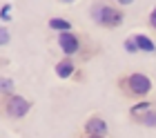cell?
I'll return each mask as SVG.
<instances>
[{"mask_svg":"<svg viewBox=\"0 0 156 138\" xmlns=\"http://www.w3.org/2000/svg\"><path fill=\"white\" fill-rule=\"evenodd\" d=\"M56 45L62 51V56L74 58V60H91L98 54V47L91 42L85 34L80 31H67V34H58L56 36Z\"/></svg>","mask_w":156,"mask_h":138,"instance_id":"cell-1","label":"cell"},{"mask_svg":"<svg viewBox=\"0 0 156 138\" xmlns=\"http://www.w3.org/2000/svg\"><path fill=\"white\" fill-rule=\"evenodd\" d=\"M116 89L120 91V96L127 100H147V96L154 89L152 78L143 74V71H127V74H120L116 78Z\"/></svg>","mask_w":156,"mask_h":138,"instance_id":"cell-2","label":"cell"},{"mask_svg":"<svg viewBox=\"0 0 156 138\" xmlns=\"http://www.w3.org/2000/svg\"><path fill=\"white\" fill-rule=\"evenodd\" d=\"M89 16L101 29H118L125 23V11L118 5L105 2V0H98L89 7Z\"/></svg>","mask_w":156,"mask_h":138,"instance_id":"cell-3","label":"cell"},{"mask_svg":"<svg viewBox=\"0 0 156 138\" xmlns=\"http://www.w3.org/2000/svg\"><path fill=\"white\" fill-rule=\"evenodd\" d=\"M129 120L138 127L156 129V100H140L129 107Z\"/></svg>","mask_w":156,"mask_h":138,"instance_id":"cell-4","label":"cell"},{"mask_svg":"<svg viewBox=\"0 0 156 138\" xmlns=\"http://www.w3.org/2000/svg\"><path fill=\"white\" fill-rule=\"evenodd\" d=\"M0 107H2V116L5 118L20 120V118H25V116L31 111L34 103L27 100L25 96H20V94H13V96H9V98H0Z\"/></svg>","mask_w":156,"mask_h":138,"instance_id":"cell-5","label":"cell"},{"mask_svg":"<svg viewBox=\"0 0 156 138\" xmlns=\"http://www.w3.org/2000/svg\"><path fill=\"white\" fill-rule=\"evenodd\" d=\"M83 134H87V136H107L109 125H107V120H105L103 116L91 114L89 118L83 122Z\"/></svg>","mask_w":156,"mask_h":138,"instance_id":"cell-6","label":"cell"},{"mask_svg":"<svg viewBox=\"0 0 156 138\" xmlns=\"http://www.w3.org/2000/svg\"><path fill=\"white\" fill-rule=\"evenodd\" d=\"M54 71H56V76L60 78V80H72V78H78V65L74 58H67V56H62L58 62L54 65Z\"/></svg>","mask_w":156,"mask_h":138,"instance_id":"cell-7","label":"cell"},{"mask_svg":"<svg viewBox=\"0 0 156 138\" xmlns=\"http://www.w3.org/2000/svg\"><path fill=\"white\" fill-rule=\"evenodd\" d=\"M134 36V40H136V47H138V54H156V42L152 36H147V34H132Z\"/></svg>","mask_w":156,"mask_h":138,"instance_id":"cell-8","label":"cell"},{"mask_svg":"<svg viewBox=\"0 0 156 138\" xmlns=\"http://www.w3.org/2000/svg\"><path fill=\"white\" fill-rule=\"evenodd\" d=\"M47 27L51 29V31H56V34H67V31H74L72 20H67V18H62V16H51V18L47 20Z\"/></svg>","mask_w":156,"mask_h":138,"instance_id":"cell-9","label":"cell"},{"mask_svg":"<svg viewBox=\"0 0 156 138\" xmlns=\"http://www.w3.org/2000/svg\"><path fill=\"white\" fill-rule=\"evenodd\" d=\"M13 94H16V80L2 76V80H0V98H9Z\"/></svg>","mask_w":156,"mask_h":138,"instance_id":"cell-10","label":"cell"},{"mask_svg":"<svg viewBox=\"0 0 156 138\" xmlns=\"http://www.w3.org/2000/svg\"><path fill=\"white\" fill-rule=\"evenodd\" d=\"M123 49H125V51L127 54H138V47H136V40H134V36L129 34V36H127V38L123 40Z\"/></svg>","mask_w":156,"mask_h":138,"instance_id":"cell-11","label":"cell"},{"mask_svg":"<svg viewBox=\"0 0 156 138\" xmlns=\"http://www.w3.org/2000/svg\"><path fill=\"white\" fill-rule=\"evenodd\" d=\"M11 9H13V7L9 2L2 5V9H0V20H2V23H9V20H11Z\"/></svg>","mask_w":156,"mask_h":138,"instance_id":"cell-12","label":"cell"},{"mask_svg":"<svg viewBox=\"0 0 156 138\" xmlns=\"http://www.w3.org/2000/svg\"><path fill=\"white\" fill-rule=\"evenodd\" d=\"M147 27H150L152 31L156 34V5L150 9V13H147Z\"/></svg>","mask_w":156,"mask_h":138,"instance_id":"cell-13","label":"cell"},{"mask_svg":"<svg viewBox=\"0 0 156 138\" xmlns=\"http://www.w3.org/2000/svg\"><path fill=\"white\" fill-rule=\"evenodd\" d=\"M9 36H11V34H9V29L2 25V29H0V45H2V47L7 45V42H9Z\"/></svg>","mask_w":156,"mask_h":138,"instance_id":"cell-14","label":"cell"},{"mask_svg":"<svg viewBox=\"0 0 156 138\" xmlns=\"http://www.w3.org/2000/svg\"><path fill=\"white\" fill-rule=\"evenodd\" d=\"M78 138H107V136H87V134H80Z\"/></svg>","mask_w":156,"mask_h":138,"instance_id":"cell-15","label":"cell"}]
</instances>
